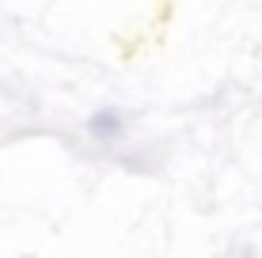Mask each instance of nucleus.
Here are the masks:
<instances>
[{
  "instance_id": "f257e3e1",
  "label": "nucleus",
  "mask_w": 262,
  "mask_h": 258,
  "mask_svg": "<svg viewBox=\"0 0 262 258\" xmlns=\"http://www.w3.org/2000/svg\"><path fill=\"white\" fill-rule=\"evenodd\" d=\"M118 129H122V122L114 114H95L92 118V133H99V137H114Z\"/></svg>"
}]
</instances>
